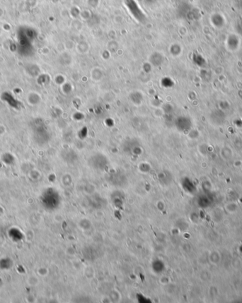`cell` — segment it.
Wrapping results in <instances>:
<instances>
[{
  "label": "cell",
  "instance_id": "1",
  "mask_svg": "<svg viewBox=\"0 0 242 303\" xmlns=\"http://www.w3.org/2000/svg\"><path fill=\"white\" fill-rule=\"evenodd\" d=\"M125 4L135 19L140 22L144 21L146 19V16L135 0H125Z\"/></svg>",
  "mask_w": 242,
  "mask_h": 303
}]
</instances>
